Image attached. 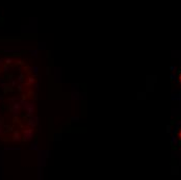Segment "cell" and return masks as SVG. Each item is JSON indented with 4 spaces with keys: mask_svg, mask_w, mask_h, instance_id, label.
Masks as SVG:
<instances>
[{
    "mask_svg": "<svg viewBox=\"0 0 181 180\" xmlns=\"http://www.w3.org/2000/svg\"><path fill=\"white\" fill-rule=\"evenodd\" d=\"M12 61H13V60H12V59H7V60H5V62H6L7 65H9V63H10Z\"/></svg>",
    "mask_w": 181,
    "mask_h": 180,
    "instance_id": "52a82bcc",
    "label": "cell"
},
{
    "mask_svg": "<svg viewBox=\"0 0 181 180\" xmlns=\"http://www.w3.org/2000/svg\"><path fill=\"white\" fill-rule=\"evenodd\" d=\"M18 81H20V82L23 81V76H22V75H20V76L18 77Z\"/></svg>",
    "mask_w": 181,
    "mask_h": 180,
    "instance_id": "9c48e42d",
    "label": "cell"
},
{
    "mask_svg": "<svg viewBox=\"0 0 181 180\" xmlns=\"http://www.w3.org/2000/svg\"><path fill=\"white\" fill-rule=\"evenodd\" d=\"M22 137H23V141L25 142H29L30 140L33 137V129L32 128H26L23 130V133H22Z\"/></svg>",
    "mask_w": 181,
    "mask_h": 180,
    "instance_id": "7a4b0ae2",
    "label": "cell"
},
{
    "mask_svg": "<svg viewBox=\"0 0 181 180\" xmlns=\"http://www.w3.org/2000/svg\"><path fill=\"white\" fill-rule=\"evenodd\" d=\"M36 123H38V122H36V119H35V118H31V119H29V121L27 122V125H28V126H31V128H32V127H34V126L36 125Z\"/></svg>",
    "mask_w": 181,
    "mask_h": 180,
    "instance_id": "5b68a950",
    "label": "cell"
},
{
    "mask_svg": "<svg viewBox=\"0 0 181 180\" xmlns=\"http://www.w3.org/2000/svg\"><path fill=\"white\" fill-rule=\"evenodd\" d=\"M4 70H5V72H7V70H8V67H4Z\"/></svg>",
    "mask_w": 181,
    "mask_h": 180,
    "instance_id": "8fae6325",
    "label": "cell"
},
{
    "mask_svg": "<svg viewBox=\"0 0 181 180\" xmlns=\"http://www.w3.org/2000/svg\"><path fill=\"white\" fill-rule=\"evenodd\" d=\"M3 132V127H2V125H0V134Z\"/></svg>",
    "mask_w": 181,
    "mask_h": 180,
    "instance_id": "30bf717a",
    "label": "cell"
},
{
    "mask_svg": "<svg viewBox=\"0 0 181 180\" xmlns=\"http://www.w3.org/2000/svg\"><path fill=\"white\" fill-rule=\"evenodd\" d=\"M21 137H22V136H20V134H19L18 131H15V132H14V134H13V141L18 142V141L21 140Z\"/></svg>",
    "mask_w": 181,
    "mask_h": 180,
    "instance_id": "277c9868",
    "label": "cell"
},
{
    "mask_svg": "<svg viewBox=\"0 0 181 180\" xmlns=\"http://www.w3.org/2000/svg\"><path fill=\"white\" fill-rule=\"evenodd\" d=\"M20 109H21V102H13L10 104V113L13 116L17 117L20 114Z\"/></svg>",
    "mask_w": 181,
    "mask_h": 180,
    "instance_id": "6da1fadb",
    "label": "cell"
},
{
    "mask_svg": "<svg viewBox=\"0 0 181 180\" xmlns=\"http://www.w3.org/2000/svg\"><path fill=\"white\" fill-rule=\"evenodd\" d=\"M24 105V108L27 113V116H32L33 114V109H34V106L32 104V102H27V101H21V105Z\"/></svg>",
    "mask_w": 181,
    "mask_h": 180,
    "instance_id": "3957f363",
    "label": "cell"
},
{
    "mask_svg": "<svg viewBox=\"0 0 181 180\" xmlns=\"http://www.w3.org/2000/svg\"><path fill=\"white\" fill-rule=\"evenodd\" d=\"M177 79H178V81L181 83V70H179V71H178V76H177Z\"/></svg>",
    "mask_w": 181,
    "mask_h": 180,
    "instance_id": "8992f818",
    "label": "cell"
},
{
    "mask_svg": "<svg viewBox=\"0 0 181 180\" xmlns=\"http://www.w3.org/2000/svg\"><path fill=\"white\" fill-rule=\"evenodd\" d=\"M34 82V79L33 78H29V81H28V84H32Z\"/></svg>",
    "mask_w": 181,
    "mask_h": 180,
    "instance_id": "ba28073f",
    "label": "cell"
}]
</instances>
